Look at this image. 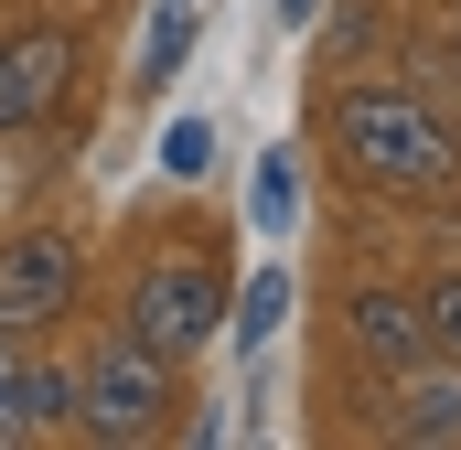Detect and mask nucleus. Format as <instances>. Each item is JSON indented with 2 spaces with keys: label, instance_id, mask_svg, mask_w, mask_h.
I'll return each instance as SVG.
<instances>
[{
  "label": "nucleus",
  "instance_id": "1",
  "mask_svg": "<svg viewBox=\"0 0 461 450\" xmlns=\"http://www.w3.org/2000/svg\"><path fill=\"white\" fill-rule=\"evenodd\" d=\"M333 150L365 194H440L461 172V129L419 86H344L333 97Z\"/></svg>",
  "mask_w": 461,
  "mask_h": 450
},
{
  "label": "nucleus",
  "instance_id": "2",
  "mask_svg": "<svg viewBox=\"0 0 461 450\" xmlns=\"http://www.w3.org/2000/svg\"><path fill=\"white\" fill-rule=\"evenodd\" d=\"M76 375V397H65V429L97 450H129V440H161V408H172V364L150 354V343H97L86 364H65Z\"/></svg>",
  "mask_w": 461,
  "mask_h": 450
},
{
  "label": "nucleus",
  "instance_id": "3",
  "mask_svg": "<svg viewBox=\"0 0 461 450\" xmlns=\"http://www.w3.org/2000/svg\"><path fill=\"white\" fill-rule=\"evenodd\" d=\"M215 322H226V279L204 257H150L129 279V343H150L161 364H194L215 343Z\"/></svg>",
  "mask_w": 461,
  "mask_h": 450
},
{
  "label": "nucleus",
  "instance_id": "4",
  "mask_svg": "<svg viewBox=\"0 0 461 450\" xmlns=\"http://www.w3.org/2000/svg\"><path fill=\"white\" fill-rule=\"evenodd\" d=\"M76 311V236L32 225V236H0V333H43Z\"/></svg>",
  "mask_w": 461,
  "mask_h": 450
},
{
  "label": "nucleus",
  "instance_id": "5",
  "mask_svg": "<svg viewBox=\"0 0 461 450\" xmlns=\"http://www.w3.org/2000/svg\"><path fill=\"white\" fill-rule=\"evenodd\" d=\"M65 76H76V32L65 22H32V32H0V140L11 129H32V118L65 97Z\"/></svg>",
  "mask_w": 461,
  "mask_h": 450
},
{
  "label": "nucleus",
  "instance_id": "6",
  "mask_svg": "<svg viewBox=\"0 0 461 450\" xmlns=\"http://www.w3.org/2000/svg\"><path fill=\"white\" fill-rule=\"evenodd\" d=\"M65 397H76V375L54 354H32V333H0V450L65 429Z\"/></svg>",
  "mask_w": 461,
  "mask_h": 450
},
{
  "label": "nucleus",
  "instance_id": "7",
  "mask_svg": "<svg viewBox=\"0 0 461 450\" xmlns=\"http://www.w3.org/2000/svg\"><path fill=\"white\" fill-rule=\"evenodd\" d=\"M386 440H408V450H451L461 440V364L440 354H419V364H397V386H386Z\"/></svg>",
  "mask_w": 461,
  "mask_h": 450
},
{
  "label": "nucleus",
  "instance_id": "8",
  "mask_svg": "<svg viewBox=\"0 0 461 450\" xmlns=\"http://www.w3.org/2000/svg\"><path fill=\"white\" fill-rule=\"evenodd\" d=\"M344 333H354V354H365V364H386V375L429 354V322H419V301H408V290H386V279H365V290L344 301Z\"/></svg>",
  "mask_w": 461,
  "mask_h": 450
},
{
  "label": "nucleus",
  "instance_id": "9",
  "mask_svg": "<svg viewBox=\"0 0 461 450\" xmlns=\"http://www.w3.org/2000/svg\"><path fill=\"white\" fill-rule=\"evenodd\" d=\"M194 54V0H150V32H140V86H172Z\"/></svg>",
  "mask_w": 461,
  "mask_h": 450
},
{
  "label": "nucleus",
  "instance_id": "10",
  "mask_svg": "<svg viewBox=\"0 0 461 450\" xmlns=\"http://www.w3.org/2000/svg\"><path fill=\"white\" fill-rule=\"evenodd\" d=\"M247 215H258V236H290V215H301V150H258Z\"/></svg>",
  "mask_w": 461,
  "mask_h": 450
},
{
  "label": "nucleus",
  "instance_id": "11",
  "mask_svg": "<svg viewBox=\"0 0 461 450\" xmlns=\"http://www.w3.org/2000/svg\"><path fill=\"white\" fill-rule=\"evenodd\" d=\"M290 301H301V290H290V268H258V279H247V290L226 301V311H236L226 333H236V343H268L279 322H290Z\"/></svg>",
  "mask_w": 461,
  "mask_h": 450
},
{
  "label": "nucleus",
  "instance_id": "12",
  "mask_svg": "<svg viewBox=\"0 0 461 450\" xmlns=\"http://www.w3.org/2000/svg\"><path fill=\"white\" fill-rule=\"evenodd\" d=\"M161 172H172V183H204V172H215V118H172Z\"/></svg>",
  "mask_w": 461,
  "mask_h": 450
},
{
  "label": "nucleus",
  "instance_id": "13",
  "mask_svg": "<svg viewBox=\"0 0 461 450\" xmlns=\"http://www.w3.org/2000/svg\"><path fill=\"white\" fill-rule=\"evenodd\" d=\"M419 322H429V354H451V364H461V268L419 290Z\"/></svg>",
  "mask_w": 461,
  "mask_h": 450
},
{
  "label": "nucleus",
  "instance_id": "14",
  "mask_svg": "<svg viewBox=\"0 0 461 450\" xmlns=\"http://www.w3.org/2000/svg\"><path fill=\"white\" fill-rule=\"evenodd\" d=\"M279 22H290V32H312V22H322V0H279Z\"/></svg>",
  "mask_w": 461,
  "mask_h": 450
},
{
  "label": "nucleus",
  "instance_id": "15",
  "mask_svg": "<svg viewBox=\"0 0 461 450\" xmlns=\"http://www.w3.org/2000/svg\"><path fill=\"white\" fill-rule=\"evenodd\" d=\"M451 54H461V43H451Z\"/></svg>",
  "mask_w": 461,
  "mask_h": 450
}]
</instances>
